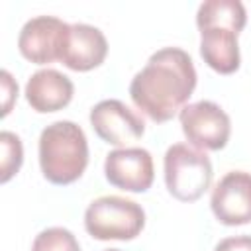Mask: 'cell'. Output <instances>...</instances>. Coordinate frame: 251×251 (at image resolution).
I'll use <instances>...</instances> for the list:
<instances>
[{
    "mask_svg": "<svg viewBox=\"0 0 251 251\" xmlns=\"http://www.w3.org/2000/svg\"><path fill=\"white\" fill-rule=\"evenodd\" d=\"M196 88L192 57L180 47L155 51L129 82L133 104L153 122H169L180 112Z\"/></svg>",
    "mask_w": 251,
    "mask_h": 251,
    "instance_id": "cell-1",
    "label": "cell"
},
{
    "mask_svg": "<svg viewBox=\"0 0 251 251\" xmlns=\"http://www.w3.org/2000/svg\"><path fill=\"white\" fill-rule=\"evenodd\" d=\"M88 165V141L82 127L71 120H59L43 127L39 135V167L53 184L78 180Z\"/></svg>",
    "mask_w": 251,
    "mask_h": 251,
    "instance_id": "cell-2",
    "label": "cell"
},
{
    "mask_svg": "<svg viewBox=\"0 0 251 251\" xmlns=\"http://www.w3.org/2000/svg\"><path fill=\"white\" fill-rule=\"evenodd\" d=\"M165 184L180 202L198 200L212 184L214 171L208 155L188 143H175L165 153Z\"/></svg>",
    "mask_w": 251,
    "mask_h": 251,
    "instance_id": "cell-3",
    "label": "cell"
},
{
    "mask_svg": "<svg viewBox=\"0 0 251 251\" xmlns=\"http://www.w3.org/2000/svg\"><path fill=\"white\" fill-rule=\"evenodd\" d=\"M145 227L143 208L122 196H100L84 212V229L100 241L133 239Z\"/></svg>",
    "mask_w": 251,
    "mask_h": 251,
    "instance_id": "cell-4",
    "label": "cell"
},
{
    "mask_svg": "<svg viewBox=\"0 0 251 251\" xmlns=\"http://www.w3.org/2000/svg\"><path fill=\"white\" fill-rule=\"evenodd\" d=\"M180 127L188 143L200 151H220L231 135V122L226 110L212 100L186 104L178 112Z\"/></svg>",
    "mask_w": 251,
    "mask_h": 251,
    "instance_id": "cell-5",
    "label": "cell"
},
{
    "mask_svg": "<svg viewBox=\"0 0 251 251\" xmlns=\"http://www.w3.org/2000/svg\"><path fill=\"white\" fill-rule=\"evenodd\" d=\"M71 25L55 16H35L27 20L18 35V49L24 59L35 65L61 61Z\"/></svg>",
    "mask_w": 251,
    "mask_h": 251,
    "instance_id": "cell-6",
    "label": "cell"
},
{
    "mask_svg": "<svg viewBox=\"0 0 251 251\" xmlns=\"http://www.w3.org/2000/svg\"><path fill=\"white\" fill-rule=\"evenodd\" d=\"M104 175L120 190L147 192L155 178L153 157L143 147H118L106 155Z\"/></svg>",
    "mask_w": 251,
    "mask_h": 251,
    "instance_id": "cell-7",
    "label": "cell"
},
{
    "mask_svg": "<svg viewBox=\"0 0 251 251\" xmlns=\"http://www.w3.org/2000/svg\"><path fill=\"white\" fill-rule=\"evenodd\" d=\"M90 126L96 135L116 147H126L145 133V122L122 100H100L90 110Z\"/></svg>",
    "mask_w": 251,
    "mask_h": 251,
    "instance_id": "cell-8",
    "label": "cell"
},
{
    "mask_svg": "<svg viewBox=\"0 0 251 251\" xmlns=\"http://www.w3.org/2000/svg\"><path fill=\"white\" fill-rule=\"evenodd\" d=\"M210 208L224 226L251 222V173L229 171L220 178L210 196Z\"/></svg>",
    "mask_w": 251,
    "mask_h": 251,
    "instance_id": "cell-9",
    "label": "cell"
},
{
    "mask_svg": "<svg viewBox=\"0 0 251 251\" xmlns=\"http://www.w3.org/2000/svg\"><path fill=\"white\" fill-rule=\"evenodd\" d=\"M108 55L106 35L90 24H73L63 51V65L71 71L86 73L104 63Z\"/></svg>",
    "mask_w": 251,
    "mask_h": 251,
    "instance_id": "cell-10",
    "label": "cell"
},
{
    "mask_svg": "<svg viewBox=\"0 0 251 251\" xmlns=\"http://www.w3.org/2000/svg\"><path fill=\"white\" fill-rule=\"evenodd\" d=\"M73 80L55 69H39L25 82V100L39 114L63 110L73 100Z\"/></svg>",
    "mask_w": 251,
    "mask_h": 251,
    "instance_id": "cell-11",
    "label": "cell"
},
{
    "mask_svg": "<svg viewBox=\"0 0 251 251\" xmlns=\"http://www.w3.org/2000/svg\"><path fill=\"white\" fill-rule=\"evenodd\" d=\"M198 31H200V55L204 63L220 75L235 73L241 63L239 43H237L239 33L222 25L202 27Z\"/></svg>",
    "mask_w": 251,
    "mask_h": 251,
    "instance_id": "cell-12",
    "label": "cell"
},
{
    "mask_svg": "<svg viewBox=\"0 0 251 251\" xmlns=\"http://www.w3.org/2000/svg\"><path fill=\"white\" fill-rule=\"evenodd\" d=\"M245 24H247V12L239 0H206L198 6L196 12L198 29L222 25L239 33L245 27Z\"/></svg>",
    "mask_w": 251,
    "mask_h": 251,
    "instance_id": "cell-13",
    "label": "cell"
},
{
    "mask_svg": "<svg viewBox=\"0 0 251 251\" xmlns=\"http://www.w3.org/2000/svg\"><path fill=\"white\" fill-rule=\"evenodd\" d=\"M0 147H2L0 182H8L14 175H18V171L24 163V145L16 133L4 129L0 133Z\"/></svg>",
    "mask_w": 251,
    "mask_h": 251,
    "instance_id": "cell-14",
    "label": "cell"
},
{
    "mask_svg": "<svg viewBox=\"0 0 251 251\" xmlns=\"http://www.w3.org/2000/svg\"><path fill=\"white\" fill-rule=\"evenodd\" d=\"M31 251H80V245L67 227H47L35 235Z\"/></svg>",
    "mask_w": 251,
    "mask_h": 251,
    "instance_id": "cell-15",
    "label": "cell"
},
{
    "mask_svg": "<svg viewBox=\"0 0 251 251\" xmlns=\"http://www.w3.org/2000/svg\"><path fill=\"white\" fill-rule=\"evenodd\" d=\"M0 82H2V116H8L18 98V82L12 78V75L6 69L0 73Z\"/></svg>",
    "mask_w": 251,
    "mask_h": 251,
    "instance_id": "cell-16",
    "label": "cell"
},
{
    "mask_svg": "<svg viewBox=\"0 0 251 251\" xmlns=\"http://www.w3.org/2000/svg\"><path fill=\"white\" fill-rule=\"evenodd\" d=\"M214 251H251V235H231L222 239Z\"/></svg>",
    "mask_w": 251,
    "mask_h": 251,
    "instance_id": "cell-17",
    "label": "cell"
},
{
    "mask_svg": "<svg viewBox=\"0 0 251 251\" xmlns=\"http://www.w3.org/2000/svg\"><path fill=\"white\" fill-rule=\"evenodd\" d=\"M104 251H122V249H104Z\"/></svg>",
    "mask_w": 251,
    "mask_h": 251,
    "instance_id": "cell-18",
    "label": "cell"
}]
</instances>
